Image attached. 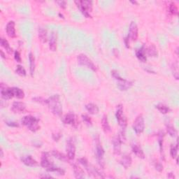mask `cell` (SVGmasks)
Masks as SVG:
<instances>
[{
	"mask_svg": "<svg viewBox=\"0 0 179 179\" xmlns=\"http://www.w3.org/2000/svg\"><path fill=\"white\" fill-rule=\"evenodd\" d=\"M169 12L172 15H178V10L177 6L176 5V4L174 2H171V4L169 5Z\"/></svg>",
	"mask_w": 179,
	"mask_h": 179,
	"instance_id": "cell-34",
	"label": "cell"
},
{
	"mask_svg": "<svg viewBox=\"0 0 179 179\" xmlns=\"http://www.w3.org/2000/svg\"><path fill=\"white\" fill-rule=\"evenodd\" d=\"M146 53L149 57H158V50H157V48L155 45L151 44V46H149L148 48H146Z\"/></svg>",
	"mask_w": 179,
	"mask_h": 179,
	"instance_id": "cell-26",
	"label": "cell"
},
{
	"mask_svg": "<svg viewBox=\"0 0 179 179\" xmlns=\"http://www.w3.org/2000/svg\"><path fill=\"white\" fill-rule=\"evenodd\" d=\"M116 117L117 121L122 129H125L127 125V118L125 117L124 111H123V107L121 104L118 105L117 106V110L116 112Z\"/></svg>",
	"mask_w": 179,
	"mask_h": 179,
	"instance_id": "cell-7",
	"label": "cell"
},
{
	"mask_svg": "<svg viewBox=\"0 0 179 179\" xmlns=\"http://www.w3.org/2000/svg\"><path fill=\"white\" fill-rule=\"evenodd\" d=\"M62 122L65 125H71L73 127L77 128L79 125V120L76 115L73 113H68L62 118Z\"/></svg>",
	"mask_w": 179,
	"mask_h": 179,
	"instance_id": "cell-9",
	"label": "cell"
},
{
	"mask_svg": "<svg viewBox=\"0 0 179 179\" xmlns=\"http://www.w3.org/2000/svg\"><path fill=\"white\" fill-rule=\"evenodd\" d=\"M22 162L24 164H25L28 167H37L38 165V162L37 160H35L31 155H27L23 157L22 158Z\"/></svg>",
	"mask_w": 179,
	"mask_h": 179,
	"instance_id": "cell-19",
	"label": "cell"
},
{
	"mask_svg": "<svg viewBox=\"0 0 179 179\" xmlns=\"http://www.w3.org/2000/svg\"><path fill=\"white\" fill-rule=\"evenodd\" d=\"M78 9L86 18H92L90 12L93 10V2L91 1H75Z\"/></svg>",
	"mask_w": 179,
	"mask_h": 179,
	"instance_id": "cell-4",
	"label": "cell"
},
{
	"mask_svg": "<svg viewBox=\"0 0 179 179\" xmlns=\"http://www.w3.org/2000/svg\"><path fill=\"white\" fill-rule=\"evenodd\" d=\"M102 127L103 130L104 131V132L108 133L110 132L111 131L110 125L109 123V120H108V118H107L106 115H104L102 117Z\"/></svg>",
	"mask_w": 179,
	"mask_h": 179,
	"instance_id": "cell-24",
	"label": "cell"
},
{
	"mask_svg": "<svg viewBox=\"0 0 179 179\" xmlns=\"http://www.w3.org/2000/svg\"><path fill=\"white\" fill-rule=\"evenodd\" d=\"M47 171H49V172H56V173H57L59 175H64V174H65V171L63 169H62V168L60 167H55L54 166L51 167L50 168H48V169H46Z\"/></svg>",
	"mask_w": 179,
	"mask_h": 179,
	"instance_id": "cell-32",
	"label": "cell"
},
{
	"mask_svg": "<svg viewBox=\"0 0 179 179\" xmlns=\"http://www.w3.org/2000/svg\"><path fill=\"white\" fill-rule=\"evenodd\" d=\"M86 109L90 114H92V115H96L99 113V107L93 103H89V104H86Z\"/></svg>",
	"mask_w": 179,
	"mask_h": 179,
	"instance_id": "cell-23",
	"label": "cell"
},
{
	"mask_svg": "<svg viewBox=\"0 0 179 179\" xmlns=\"http://www.w3.org/2000/svg\"><path fill=\"white\" fill-rule=\"evenodd\" d=\"M34 102H39L40 104H46V99H43L42 97H34L32 99Z\"/></svg>",
	"mask_w": 179,
	"mask_h": 179,
	"instance_id": "cell-41",
	"label": "cell"
},
{
	"mask_svg": "<svg viewBox=\"0 0 179 179\" xmlns=\"http://www.w3.org/2000/svg\"><path fill=\"white\" fill-rule=\"evenodd\" d=\"M49 153H47V152H45V153H42L41 155V166L44 168H46V169H48L51 167L53 166V163L51 162L49 159Z\"/></svg>",
	"mask_w": 179,
	"mask_h": 179,
	"instance_id": "cell-13",
	"label": "cell"
},
{
	"mask_svg": "<svg viewBox=\"0 0 179 179\" xmlns=\"http://www.w3.org/2000/svg\"><path fill=\"white\" fill-rule=\"evenodd\" d=\"M1 54H2V58H6V57H5V55H4V52L2 50H1Z\"/></svg>",
	"mask_w": 179,
	"mask_h": 179,
	"instance_id": "cell-50",
	"label": "cell"
},
{
	"mask_svg": "<svg viewBox=\"0 0 179 179\" xmlns=\"http://www.w3.org/2000/svg\"><path fill=\"white\" fill-rule=\"evenodd\" d=\"M164 134L163 132H160L159 133V138H158V143H159V145H160V153L161 155L163 156L164 158V155H163V137H164Z\"/></svg>",
	"mask_w": 179,
	"mask_h": 179,
	"instance_id": "cell-35",
	"label": "cell"
},
{
	"mask_svg": "<svg viewBox=\"0 0 179 179\" xmlns=\"http://www.w3.org/2000/svg\"><path fill=\"white\" fill-rule=\"evenodd\" d=\"M66 150L67 153V157H68L69 160H73L76 156V146L73 141L71 139V138L67 141Z\"/></svg>",
	"mask_w": 179,
	"mask_h": 179,
	"instance_id": "cell-10",
	"label": "cell"
},
{
	"mask_svg": "<svg viewBox=\"0 0 179 179\" xmlns=\"http://www.w3.org/2000/svg\"><path fill=\"white\" fill-rule=\"evenodd\" d=\"M178 142L176 143V145H171V148H170V155L173 159L177 158V154H178Z\"/></svg>",
	"mask_w": 179,
	"mask_h": 179,
	"instance_id": "cell-36",
	"label": "cell"
},
{
	"mask_svg": "<svg viewBox=\"0 0 179 179\" xmlns=\"http://www.w3.org/2000/svg\"><path fill=\"white\" fill-rule=\"evenodd\" d=\"M46 105L50 111L57 116H61L62 114V106L60 102L59 95H54L46 99Z\"/></svg>",
	"mask_w": 179,
	"mask_h": 179,
	"instance_id": "cell-1",
	"label": "cell"
},
{
	"mask_svg": "<svg viewBox=\"0 0 179 179\" xmlns=\"http://www.w3.org/2000/svg\"><path fill=\"white\" fill-rule=\"evenodd\" d=\"M62 137V134L61 133L58 132V133H56V134H53L52 135V138L55 141V142H58L60 139V138Z\"/></svg>",
	"mask_w": 179,
	"mask_h": 179,
	"instance_id": "cell-43",
	"label": "cell"
},
{
	"mask_svg": "<svg viewBox=\"0 0 179 179\" xmlns=\"http://www.w3.org/2000/svg\"><path fill=\"white\" fill-rule=\"evenodd\" d=\"M78 162L80 163V164H82L83 166L86 167V169H87L89 167V164H88V161L87 160L86 158H79L78 160Z\"/></svg>",
	"mask_w": 179,
	"mask_h": 179,
	"instance_id": "cell-39",
	"label": "cell"
},
{
	"mask_svg": "<svg viewBox=\"0 0 179 179\" xmlns=\"http://www.w3.org/2000/svg\"><path fill=\"white\" fill-rule=\"evenodd\" d=\"M128 38L132 41H135L138 39V27L135 22H131L129 28V34Z\"/></svg>",
	"mask_w": 179,
	"mask_h": 179,
	"instance_id": "cell-11",
	"label": "cell"
},
{
	"mask_svg": "<svg viewBox=\"0 0 179 179\" xmlns=\"http://www.w3.org/2000/svg\"><path fill=\"white\" fill-rule=\"evenodd\" d=\"M132 152L135 154V155L138 157V158L141 159H144L145 158V154L139 145L137 144H133L132 145Z\"/></svg>",
	"mask_w": 179,
	"mask_h": 179,
	"instance_id": "cell-21",
	"label": "cell"
},
{
	"mask_svg": "<svg viewBox=\"0 0 179 179\" xmlns=\"http://www.w3.org/2000/svg\"><path fill=\"white\" fill-rule=\"evenodd\" d=\"M52 155L55 157V158L58 159V160L64 161V162H67L68 161V157L67 155H65L64 154L60 153L58 151H52Z\"/></svg>",
	"mask_w": 179,
	"mask_h": 179,
	"instance_id": "cell-29",
	"label": "cell"
},
{
	"mask_svg": "<svg viewBox=\"0 0 179 179\" xmlns=\"http://www.w3.org/2000/svg\"><path fill=\"white\" fill-rule=\"evenodd\" d=\"M146 50V48H145V45H144V46H142L139 49H138L136 51V57L142 62H145L147 60L146 55H145V54H146V50Z\"/></svg>",
	"mask_w": 179,
	"mask_h": 179,
	"instance_id": "cell-18",
	"label": "cell"
},
{
	"mask_svg": "<svg viewBox=\"0 0 179 179\" xmlns=\"http://www.w3.org/2000/svg\"><path fill=\"white\" fill-rule=\"evenodd\" d=\"M0 44H1V46L5 49L8 54H11L13 53V48L10 46V44L7 40L4 39V38H1V39H0Z\"/></svg>",
	"mask_w": 179,
	"mask_h": 179,
	"instance_id": "cell-27",
	"label": "cell"
},
{
	"mask_svg": "<svg viewBox=\"0 0 179 179\" xmlns=\"http://www.w3.org/2000/svg\"><path fill=\"white\" fill-rule=\"evenodd\" d=\"M40 178H53L50 175H40Z\"/></svg>",
	"mask_w": 179,
	"mask_h": 179,
	"instance_id": "cell-49",
	"label": "cell"
},
{
	"mask_svg": "<svg viewBox=\"0 0 179 179\" xmlns=\"http://www.w3.org/2000/svg\"><path fill=\"white\" fill-rule=\"evenodd\" d=\"M15 73H17V74H18L19 76H25L27 75V72H26V70L24 69V68L21 64H18L16 67V69H15Z\"/></svg>",
	"mask_w": 179,
	"mask_h": 179,
	"instance_id": "cell-37",
	"label": "cell"
},
{
	"mask_svg": "<svg viewBox=\"0 0 179 179\" xmlns=\"http://www.w3.org/2000/svg\"><path fill=\"white\" fill-rule=\"evenodd\" d=\"M26 109V104L22 102H14L11 106V111L13 113H23Z\"/></svg>",
	"mask_w": 179,
	"mask_h": 179,
	"instance_id": "cell-14",
	"label": "cell"
},
{
	"mask_svg": "<svg viewBox=\"0 0 179 179\" xmlns=\"http://www.w3.org/2000/svg\"><path fill=\"white\" fill-rule=\"evenodd\" d=\"M166 127L167 132L170 136H172V137H176V136H177V131H176L175 127H174L171 123H167Z\"/></svg>",
	"mask_w": 179,
	"mask_h": 179,
	"instance_id": "cell-30",
	"label": "cell"
},
{
	"mask_svg": "<svg viewBox=\"0 0 179 179\" xmlns=\"http://www.w3.org/2000/svg\"><path fill=\"white\" fill-rule=\"evenodd\" d=\"M77 60L78 63L80 65L86 67L87 68L91 69V70L94 71H97V67L94 64V62L86 55L79 54L77 56Z\"/></svg>",
	"mask_w": 179,
	"mask_h": 179,
	"instance_id": "cell-5",
	"label": "cell"
},
{
	"mask_svg": "<svg viewBox=\"0 0 179 179\" xmlns=\"http://www.w3.org/2000/svg\"><path fill=\"white\" fill-rule=\"evenodd\" d=\"M131 3H132V4H138V2H136V1H134V2L132 1V2H131Z\"/></svg>",
	"mask_w": 179,
	"mask_h": 179,
	"instance_id": "cell-51",
	"label": "cell"
},
{
	"mask_svg": "<svg viewBox=\"0 0 179 179\" xmlns=\"http://www.w3.org/2000/svg\"><path fill=\"white\" fill-rule=\"evenodd\" d=\"M120 163L125 169H128L129 167H130V166L132 165V159L131 155L127 153L124 154L121 158V159H120Z\"/></svg>",
	"mask_w": 179,
	"mask_h": 179,
	"instance_id": "cell-15",
	"label": "cell"
},
{
	"mask_svg": "<svg viewBox=\"0 0 179 179\" xmlns=\"http://www.w3.org/2000/svg\"><path fill=\"white\" fill-rule=\"evenodd\" d=\"M155 108L162 114H167L171 111L169 107L164 104H159L158 105H156Z\"/></svg>",
	"mask_w": 179,
	"mask_h": 179,
	"instance_id": "cell-31",
	"label": "cell"
},
{
	"mask_svg": "<svg viewBox=\"0 0 179 179\" xmlns=\"http://www.w3.org/2000/svg\"><path fill=\"white\" fill-rule=\"evenodd\" d=\"M113 53L116 57H118V56H119V51H118V49H117V48H113Z\"/></svg>",
	"mask_w": 179,
	"mask_h": 179,
	"instance_id": "cell-47",
	"label": "cell"
},
{
	"mask_svg": "<svg viewBox=\"0 0 179 179\" xmlns=\"http://www.w3.org/2000/svg\"><path fill=\"white\" fill-rule=\"evenodd\" d=\"M21 122L22 125H24L29 130L33 132H36L40 128L39 120L33 116L28 115L24 116L22 118Z\"/></svg>",
	"mask_w": 179,
	"mask_h": 179,
	"instance_id": "cell-2",
	"label": "cell"
},
{
	"mask_svg": "<svg viewBox=\"0 0 179 179\" xmlns=\"http://www.w3.org/2000/svg\"><path fill=\"white\" fill-rule=\"evenodd\" d=\"M14 58L15 60V61L19 62V63H21L22 62V59H21V54H20V53L18 51L15 50L14 52Z\"/></svg>",
	"mask_w": 179,
	"mask_h": 179,
	"instance_id": "cell-40",
	"label": "cell"
},
{
	"mask_svg": "<svg viewBox=\"0 0 179 179\" xmlns=\"http://www.w3.org/2000/svg\"><path fill=\"white\" fill-rule=\"evenodd\" d=\"M167 177L169 178H176V176H174V174L173 173H169L167 175Z\"/></svg>",
	"mask_w": 179,
	"mask_h": 179,
	"instance_id": "cell-48",
	"label": "cell"
},
{
	"mask_svg": "<svg viewBox=\"0 0 179 179\" xmlns=\"http://www.w3.org/2000/svg\"><path fill=\"white\" fill-rule=\"evenodd\" d=\"M171 69H172V73H173L174 78H175L176 80H178L179 78V76H178L179 73H178V63L177 61L174 62V63L172 64Z\"/></svg>",
	"mask_w": 179,
	"mask_h": 179,
	"instance_id": "cell-33",
	"label": "cell"
},
{
	"mask_svg": "<svg viewBox=\"0 0 179 179\" xmlns=\"http://www.w3.org/2000/svg\"><path fill=\"white\" fill-rule=\"evenodd\" d=\"M29 61H30V74L32 76H34L35 71V57L34 55L32 53H29Z\"/></svg>",
	"mask_w": 179,
	"mask_h": 179,
	"instance_id": "cell-25",
	"label": "cell"
},
{
	"mask_svg": "<svg viewBox=\"0 0 179 179\" xmlns=\"http://www.w3.org/2000/svg\"><path fill=\"white\" fill-rule=\"evenodd\" d=\"M155 169L157 170V171H159V172L162 171V170H163L162 164H161V163L158 162H155Z\"/></svg>",
	"mask_w": 179,
	"mask_h": 179,
	"instance_id": "cell-42",
	"label": "cell"
},
{
	"mask_svg": "<svg viewBox=\"0 0 179 179\" xmlns=\"http://www.w3.org/2000/svg\"><path fill=\"white\" fill-rule=\"evenodd\" d=\"M132 127L134 131L135 132L136 134H140L144 132L145 128V123L144 116H143L142 114H140V115L136 116L135 120L134 121Z\"/></svg>",
	"mask_w": 179,
	"mask_h": 179,
	"instance_id": "cell-8",
	"label": "cell"
},
{
	"mask_svg": "<svg viewBox=\"0 0 179 179\" xmlns=\"http://www.w3.org/2000/svg\"><path fill=\"white\" fill-rule=\"evenodd\" d=\"M95 142H96V158H97V160L99 164L100 165L101 167L104 168L105 163L104 160V150L103 148L102 144L99 141V136H97V138H95Z\"/></svg>",
	"mask_w": 179,
	"mask_h": 179,
	"instance_id": "cell-6",
	"label": "cell"
},
{
	"mask_svg": "<svg viewBox=\"0 0 179 179\" xmlns=\"http://www.w3.org/2000/svg\"><path fill=\"white\" fill-rule=\"evenodd\" d=\"M113 153L116 155H119L121 153V144H122L119 136L117 135L113 138Z\"/></svg>",
	"mask_w": 179,
	"mask_h": 179,
	"instance_id": "cell-12",
	"label": "cell"
},
{
	"mask_svg": "<svg viewBox=\"0 0 179 179\" xmlns=\"http://www.w3.org/2000/svg\"><path fill=\"white\" fill-rule=\"evenodd\" d=\"M56 3L59 4L60 7L63 8V9H65L66 8V6H67V2L65 1H57L56 2Z\"/></svg>",
	"mask_w": 179,
	"mask_h": 179,
	"instance_id": "cell-44",
	"label": "cell"
},
{
	"mask_svg": "<svg viewBox=\"0 0 179 179\" xmlns=\"http://www.w3.org/2000/svg\"><path fill=\"white\" fill-rule=\"evenodd\" d=\"M38 33H39V38L40 39V40H41L42 42H44V43H46V42L48 41L47 30L43 28H39Z\"/></svg>",
	"mask_w": 179,
	"mask_h": 179,
	"instance_id": "cell-28",
	"label": "cell"
},
{
	"mask_svg": "<svg viewBox=\"0 0 179 179\" xmlns=\"http://www.w3.org/2000/svg\"><path fill=\"white\" fill-rule=\"evenodd\" d=\"M59 15L60 16V18H64V15H63V14H62V13H59Z\"/></svg>",
	"mask_w": 179,
	"mask_h": 179,
	"instance_id": "cell-52",
	"label": "cell"
},
{
	"mask_svg": "<svg viewBox=\"0 0 179 179\" xmlns=\"http://www.w3.org/2000/svg\"><path fill=\"white\" fill-rule=\"evenodd\" d=\"M9 90L12 98L16 97L18 99H23L24 97V91L21 88L13 87V88H9Z\"/></svg>",
	"mask_w": 179,
	"mask_h": 179,
	"instance_id": "cell-17",
	"label": "cell"
},
{
	"mask_svg": "<svg viewBox=\"0 0 179 179\" xmlns=\"http://www.w3.org/2000/svg\"><path fill=\"white\" fill-rule=\"evenodd\" d=\"M73 170L74 172L75 177L76 178H83L84 176V171L82 169V168H80L79 166H78L77 164H73Z\"/></svg>",
	"mask_w": 179,
	"mask_h": 179,
	"instance_id": "cell-22",
	"label": "cell"
},
{
	"mask_svg": "<svg viewBox=\"0 0 179 179\" xmlns=\"http://www.w3.org/2000/svg\"><path fill=\"white\" fill-rule=\"evenodd\" d=\"M49 48L53 52L57 50V34L55 32L51 33L50 40H49Z\"/></svg>",
	"mask_w": 179,
	"mask_h": 179,
	"instance_id": "cell-20",
	"label": "cell"
},
{
	"mask_svg": "<svg viewBox=\"0 0 179 179\" xmlns=\"http://www.w3.org/2000/svg\"><path fill=\"white\" fill-rule=\"evenodd\" d=\"M15 22L13 21H10L8 22L6 26V34L8 37L11 38H15L16 37V32H15Z\"/></svg>",
	"mask_w": 179,
	"mask_h": 179,
	"instance_id": "cell-16",
	"label": "cell"
},
{
	"mask_svg": "<svg viewBox=\"0 0 179 179\" xmlns=\"http://www.w3.org/2000/svg\"><path fill=\"white\" fill-rule=\"evenodd\" d=\"M6 124L9 127H19V125L18 124L17 122H12V121H6Z\"/></svg>",
	"mask_w": 179,
	"mask_h": 179,
	"instance_id": "cell-45",
	"label": "cell"
},
{
	"mask_svg": "<svg viewBox=\"0 0 179 179\" xmlns=\"http://www.w3.org/2000/svg\"><path fill=\"white\" fill-rule=\"evenodd\" d=\"M111 75L115 80L117 81V85L118 88L122 91H126L127 90L130 89L132 86H133V83L129 80H127L125 78H122L120 76L119 73L116 70H112L111 71Z\"/></svg>",
	"mask_w": 179,
	"mask_h": 179,
	"instance_id": "cell-3",
	"label": "cell"
},
{
	"mask_svg": "<svg viewBox=\"0 0 179 179\" xmlns=\"http://www.w3.org/2000/svg\"><path fill=\"white\" fill-rule=\"evenodd\" d=\"M129 39L128 38V37H125V39H124L125 46H126L127 48H130V47H129Z\"/></svg>",
	"mask_w": 179,
	"mask_h": 179,
	"instance_id": "cell-46",
	"label": "cell"
},
{
	"mask_svg": "<svg viewBox=\"0 0 179 179\" xmlns=\"http://www.w3.org/2000/svg\"><path fill=\"white\" fill-rule=\"evenodd\" d=\"M1 157L3 158V151H2V149H1Z\"/></svg>",
	"mask_w": 179,
	"mask_h": 179,
	"instance_id": "cell-53",
	"label": "cell"
},
{
	"mask_svg": "<svg viewBox=\"0 0 179 179\" xmlns=\"http://www.w3.org/2000/svg\"><path fill=\"white\" fill-rule=\"evenodd\" d=\"M82 119L83 121L86 123L88 125H93V122H92L91 118L89 117V116L87 115V114H82L81 116Z\"/></svg>",
	"mask_w": 179,
	"mask_h": 179,
	"instance_id": "cell-38",
	"label": "cell"
}]
</instances>
